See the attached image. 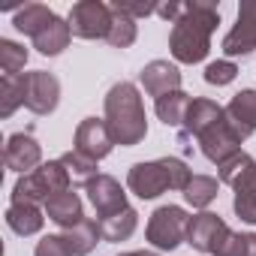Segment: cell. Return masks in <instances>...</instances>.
I'll use <instances>...</instances> for the list:
<instances>
[{"instance_id": "8d00e7d4", "label": "cell", "mask_w": 256, "mask_h": 256, "mask_svg": "<svg viewBox=\"0 0 256 256\" xmlns=\"http://www.w3.org/2000/svg\"><path fill=\"white\" fill-rule=\"evenodd\" d=\"M244 256H256V232H247V250Z\"/></svg>"}, {"instance_id": "f546056e", "label": "cell", "mask_w": 256, "mask_h": 256, "mask_svg": "<svg viewBox=\"0 0 256 256\" xmlns=\"http://www.w3.org/2000/svg\"><path fill=\"white\" fill-rule=\"evenodd\" d=\"M163 169H166V178H169V190H181L184 193L190 178H193L190 166L184 160H178V157H163Z\"/></svg>"}, {"instance_id": "8fae6325", "label": "cell", "mask_w": 256, "mask_h": 256, "mask_svg": "<svg viewBox=\"0 0 256 256\" xmlns=\"http://www.w3.org/2000/svg\"><path fill=\"white\" fill-rule=\"evenodd\" d=\"M84 190H88V199H90V205L96 208L100 220H102V217H112V214H118V211H124V208H130V205H126L124 187H120L112 175H96Z\"/></svg>"}, {"instance_id": "2e32d148", "label": "cell", "mask_w": 256, "mask_h": 256, "mask_svg": "<svg viewBox=\"0 0 256 256\" xmlns=\"http://www.w3.org/2000/svg\"><path fill=\"white\" fill-rule=\"evenodd\" d=\"M142 84L151 96H163V94H172V90H181V70L169 60H151L145 70H142Z\"/></svg>"}, {"instance_id": "1f68e13d", "label": "cell", "mask_w": 256, "mask_h": 256, "mask_svg": "<svg viewBox=\"0 0 256 256\" xmlns=\"http://www.w3.org/2000/svg\"><path fill=\"white\" fill-rule=\"evenodd\" d=\"M36 256H76L66 235H46L40 244H36Z\"/></svg>"}, {"instance_id": "7402d4cb", "label": "cell", "mask_w": 256, "mask_h": 256, "mask_svg": "<svg viewBox=\"0 0 256 256\" xmlns=\"http://www.w3.org/2000/svg\"><path fill=\"white\" fill-rule=\"evenodd\" d=\"M96 223H100L102 241H126L139 226V214H136V208H124V211H118L112 217L96 220Z\"/></svg>"}, {"instance_id": "4dcf8cb0", "label": "cell", "mask_w": 256, "mask_h": 256, "mask_svg": "<svg viewBox=\"0 0 256 256\" xmlns=\"http://www.w3.org/2000/svg\"><path fill=\"white\" fill-rule=\"evenodd\" d=\"M235 76H238V66L232 60H214V64L205 66V82L208 84H217V88L235 82Z\"/></svg>"}, {"instance_id": "4fadbf2b", "label": "cell", "mask_w": 256, "mask_h": 256, "mask_svg": "<svg viewBox=\"0 0 256 256\" xmlns=\"http://www.w3.org/2000/svg\"><path fill=\"white\" fill-rule=\"evenodd\" d=\"M4 160H6V169L28 175V172H34V169L42 166V148H40V142L30 133H16L6 142Z\"/></svg>"}, {"instance_id": "484cf974", "label": "cell", "mask_w": 256, "mask_h": 256, "mask_svg": "<svg viewBox=\"0 0 256 256\" xmlns=\"http://www.w3.org/2000/svg\"><path fill=\"white\" fill-rule=\"evenodd\" d=\"M60 163H64V169H66V175H70V181L72 184H90L94 178H96V160H90V157H84V154H78L76 148L72 151H66L64 157H60Z\"/></svg>"}, {"instance_id": "f1b7e54d", "label": "cell", "mask_w": 256, "mask_h": 256, "mask_svg": "<svg viewBox=\"0 0 256 256\" xmlns=\"http://www.w3.org/2000/svg\"><path fill=\"white\" fill-rule=\"evenodd\" d=\"M28 64V48L12 42V40H0V70L4 76H22Z\"/></svg>"}, {"instance_id": "83f0119b", "label": "cell", "mask_w": 256, "mask_h": 256, "mask_svg": "<svg viewBox=\"0 0 256 256\" xmlns=\"http://www.w3.org/2000/svg\"><path fill=\"white\" fill-rule=\"evenodd\" d=\"M112 12H114V22H112V30H108V36H106V42H108V46H114V48H126V46H133V42H136V34H139L136 22H133L130 16L118 12L114 6H112Z\"/></svg>"}, {"instance_id": "52a82bcc", "label": "cell", "mask_w": 256, "mask_h": 256, "mask_svg": "<svg viewBox=\"0 0 256 256\" xmlns=\"http://www.w3.org/2000/svg\"><path fill=\"white\" fill-rule=\"evenodd\" d=\"M229 235H232L229 226H226L217 214H211V211H202V214L190 217L187 241H190L196 250H202V253H214V256H220V250H223V244H226Z\"/></svg>"}, {"instance_id": "6da1fadb", "label": "cell", "mask_w": 256, "mask_h": 256, "mask_svg": "<svg viewBox=\"0 0 256 256\" xmlns=\"http://www.w3.org/2000/svg\"><path fill=\"white\" fill-rule=\"evenodd\" d=\"M217 24H220V10L214 4H202V0L184 4V12L169 34V48H172L175 60H181V64L205 60V54L211 48V34Z\"/></svg>"}, {"instance_id": "d590c367", "label": "cell", "mask_w": 256, "mask_h": 256, "mask_svg": "<svg viewBox=\"0 0 256 256\" xmlns=\"http://www.w3.org/2000/svg\"><path fill=\"white\" fill-rule=\"evenodd\" d=\"M181 12H184V4H160L157 6V16L166 18V22H172V24L181 18Z\"/></svg>"}, {"instance_id": "44dd1931", "label": "cell", "mask_w": 256, "mask_h": 256, "mask_svg": "<svg viewBox=\"0 0 256 256\" xmlns=\"http://www.w3.org/2000/svg\"><path fill=\"white\" fill-rule=\"evenodd\" d=\"M70 36H72V30H70V22H64V18H52V24L34 40V46H36V52L40 54H46V58H54V54H60L66 46H70Z\"/></svg>"}, {"instance_id": "ffe728a7", "label": "cell", "mask_w": 256, "mask_h": 256, "mask_svg": "<svg viewBox=\"0 0 256 256\" xmlns=\"http://www.w3.org/2000/svg\"><path fill=\"white\" fill-rule=\"evenodd\" d=\"M52 18H54V12H52L48 6H42V4H28V6L16 10V16H12L16 30L28 34V36H34V40H36V36L52 24Z\"/></svg>"}, {"instance_id": "7a4b0ae2", "label": "cell", "mask_w": 256, "mask_h": 256, "mask_svg": "<svg viewBox=\"0 0 256 256\" xmlns=\"http://www.w3.org/2000/svg\"><path fill=\"white\" fill-rule=\"evenodd\" d=\"M106 124L114 136V145L133 148L148 133V118L139 96V88L130 82H118L106 94Z\"/></svg>"}, {"instance_id": "ba28073f", "label": "cell", "mask_w": 256, "mask_h": 256, "mask_svg": "<svg viewBox=\"0 0 256 256\" xmlns=\"http://www.w3.org/2000/svg\"><path fill=\"white\" fill-rule=\"evenodd\" d=\"M114 148V136L108 130V124L100 118H84L76 126V151L90 157V160H102L108 157Z\"/></svg>"}, {"instance_id": "74e56055", "label": "cell", "mask_w": 256, "mask_h": 256, "mask_svg": "<svg viewBox=\"0 0 256 256\" xmlns=\"http://www.w3.org/2000/svg\"><path fill=\"white\" fill-rule=\"evenodd\" d=\"M120 256H160V253H151V250H133V253H120Z\"/></svg>"}, {"instance_id": "4316f807", "label": "cell", "mask_w": 256, "mask_h": 256, "mask_svg": "<svg viewBox=\"0 0 256 256\" xmlns=\"http://www.w3.org/2000/svg\"><path fill=\"white\" fill-rule=\"evenodd\" d=\"M184 199L193 208H208L217 199V178H211V175H193L190 184H187V190H184Z\"/></svg>"}, {"instance_id": "7c38bea8", "label": "cell", "mask_w": 256, "mask_h": 256, "mask_svg": "<svg viewBox=\"0 0 256 256\" xmlns=\"http://www.w3.org/2000/svg\"><path fill=\"white\" fill-rule=\"evenodd\" d=\"M126 187H130L139 199H157L160 193L169 190V178L163 169V160L154 163H136L126 175Z\"/></svg>"}, {"instance_id": "9c48e42d", "label": "cell", "mask_w": 256, "mask_h": 256, "mask_svg": "<svg viewBox=\"0 0 256 256\" xmlns=\"http://www.w3.org/2000/svg\"><path fill=\"white\" fill-rule=\"evenodd\" d=\"M256 48V0H244L238 6V22L235 28L223 36V52L229 58L250 54Z\"/></svg>"}, {"instance_id": "5b68a950", "label": "cell", "mask_w": 256, "mask_h": 256, "mask_svg": "<svg viewBox=\"0 0 256 256\" xmlns=\"http://www.w3.org/2000/svg\"><path fill=\"white\" fill-rule=\"evenodd\" d=\"M70 30L82 40H106L114 22V12L102 0H82L70 10Z\"/></svg>"}, {"instance_id": "5bb4252c", "label": "cell", "mask_w": 256, "mask_h": 256, "mask_svg": "<svg viewBox=\"0 0 256 256\" xmlns=\"http://www.w3.org/2000/svg\"><path fill=\"white\" fill-rule=\"evenodd\" d=\"M223 118V106H217L214 100H205V96H196L187 108V118H184V133H181V142H190L193 136L199 139L208 126H214L217 120Z\"/></svg>"}, {"instance_id": "d6986e66", "label": "cell", "mask_w": 256, "mask_h": 256, "mask_svg": "<svg viewBox=\"0 0 256 256\" xmlns=\"http://www.w3.org/2000/svg\"><path fill=\"white\" fill-rule=\"evenodd\" d=\"M42 223H46L42 211L36 205H30V202H12L6 208V226L16 235H36L42 229Z\"/></svg>"}, {"instance_id": "8992f818", "label": "cell", "mask_w": 256, "mask_h": 256, "mask_svg": "<svg viewBox=\"0 0 256 256\" xmlns=\"http://www.w3.org/2000/svg\"><path fill=\"white\" fill-rule=\"evenodd\" d=\"M241 136H238V130L229 124V118H226V108H223V118L214 124V126H208V130L199 136V148H202V154L211 160V163H217V166H223L226 160H232L235 154H241Z\"/></svg>"}, {"instance_id": "cb8c5ba5", "label": "cell", "mask_w": 256, "mask_h": 256, "mask_svg": "<svg viewBox=\"0 0 256 256\" xmlns=\"http://www.w3.org/2000/svg\"><path fill=\"white\" fill-rule=\"evenodd\" d=\"M190 94L184 90H172V94H163L157 100V118L166 124V126H184V118H187V108H190Z\"/></svg>"}, {"instance_id": "e575fe53", "label": "cell", "mask_w": 256, "mask_h": 256, "mask_svg": "<svg viewBox=\"0 0 256 256\" xmlns=\"http://www.w3.org/2000/svg\"><path fill=\"white\" fill-rule=\"evenodd\" d=\"M244 250H247V235L232 232V235L226 238V244H223L220 256H244Z\"/></svg>"}, {"instance_id": "d4e9b609", "label": "cell", "mask_w": 256, "mask_h": 256, "mask_svg": "<svg viewBox=\"0 0 256 256\" xmlns=\"http://www.w3.org/2000/svg\"><path fill=\"white\" fill-rule=\"evenodd\" d=\"M64 235H66V241H70V247H72V253H76V256H88V253L96 247V241L102 238L100 223H96V220H90V217H84L82 223H76V226H72V229H66Z\"/></svg>"}, {"instance_id": "3957f363", "label": "cell", "mask_w": 256, "mask_h": 256, "mask_svg": "<svg viewBox=\"0 0 256 256\" xmlns=\"http://www.w3.org/2000/svg\"><path fill=\"white\" fill-rule=\"evenodd\" d=\"M70 184L72 181H70L64 163L60 160H48L40 169H34V172H28V175L18 178V184L12 187V202H30V205L48 202L54 193L70 190Z\"/></svg>"}, {"instance_id": "e0dca14e", "label": "cell", "mask_w": 256, "mask_h": 256, "mask_svg": "<svg viewBox=\"0 0 256 256\" xmlns=\"http://www.w3.org/2000/svg\"><path fill=\"white\" fill-rule=\"evenodd\" d=\"M226 118L238 130L241 139H247L250 133H256V90H241L232 96V102L226 106Z\"/></svg>"}, {"instance_id": "d6a6232c", "label": "cell", "mask_w": 256, "mask_h": 256, "mask_svg": "<svg viewBox=\"0 0 256 256\" xmlns=\"http://www.w3.org/2000/svg\"><path fill=\"white\" fill-rule=\"evenodd\" d=\"M232 208H235V214L244 223H253L256 226V193H235Z\"/></svg>"}, {"instance_id": "9a60e30c", "label": "cell", "mask_w": 256, "mask_h": 256, "mask_svg": "<svg viewBox=\"0 0 256 256\" xmlns=\"http://www.w3.org/2000/svg\"><path fill=\"white\" fill-rule=\"evenodd\" d=\"M217 169H220V181L229 184L235 193H256V160L250 154L241 151Z\"/></svg>"}, {"instance_id": "836d02e7", "label": "cell", "mask_w": 256, "mask_h": 256, "mask_svg": "<svg viewBox=\"0 0 256 256\" xmlns=\"http://www.w3.org/2000/svg\"><path fill=\"white\" fill-rule=\"evenodd\" d=\"M118 12H124V16H130L133 22L136 18H148V16H154L157 12V4H112Z\"/></svg>"}, {"instance_id": "603a6c76", "label": "cell", "mask_w": 256, "mask_h": 256, "mask_svg": "<svg viewBox=\"0 0 256 256\" xmlns=\"http://www.w3.org/2000/svg\"><path fill=\"white\" fill-rule=\"evenodd\" d=\"M28 102V72L22 76H4L0 82V114L12 118L18 106Z\"/></svg>"}, {"instance_id": "30bf717a", "label": "cell", "mask_w": 256, "mask_h": 256, "mask_svg": "<svg viewBox=\"0 0 256 256\" xmlns=\"http://www.w3.org/2000/svg\"><path fill=\"white\" fill-rule=\"evenodd\" d=\"M60 102V82L46 72V70H36V72H28V108L34 114H52Z\"/></svg>"}, {"instance_id": "277c9868", "label": "cell", "mask_w": 256, "mask_h": 256, "mask_svg": "<svg viewBox=\"0 0 256 256\" xmlns=\"http://www.w3.org/2000/svg\"><path fill=\"white\" fill-rule=\"evenodd\" d=\"M187 232H190V214L178 205H163L148 220V241L157 250H175L178 244L187 241Z\"/></svg>"}, {"instance_id": "ac0fdd59", "label": "cell", "mask_w": 256, "mask_h": 256, "mask_svg": "<svg viewBox=\"0 0 256 256\" xmlns=\"http://www.w3.org/2000/svg\"><path fill=\"white\" fill-rule=\"evenodd\" d=\"M46 214H48V220H54V223L64 226V229H72L76 223L84 220L82 199H78V193H72V187L64 190V193H54V196L46 202Z\"/></svg>"}]
</instances>
